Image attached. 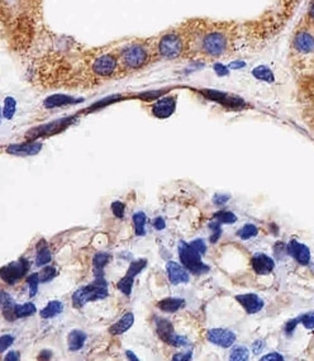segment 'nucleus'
Listing matches in <instances>:
<instances>
[{"label": "nucleus", "mask_w": 314, "mask_h": 361, "mask_svg": "<svg viewBox=\"0 0 314 361\" xmlns=\"http://www.w3.org/2000/svg\"><path fill=\"white\" fill-rule=\"evenodd\" d=\"M188 35L189 59L220 61L231 56L242 41V27L234 22L189 19L182 23Z\"/></svg>", "instance_id": "f257e3e1"}, {"label": "nucleus", "mask_w": 314, "mask_h": 361, "mask_svg": "<svg viewBox=\"0 0 314 361\" xmlns=\"http://www.w3.org/2000/svg\"><path fill=\"white\" fill-rule=\"evenodd\" d=\"M288 60L301 93L314 103V31L299 20L289 38Z\"/></svg>", "instance_id": "f03ea898"}, {"label": "nucleus", "mask_w": 314, "mask_h": 361, "mask_svg": "<svg viewBox=\"0 0 314 361\" xmlns=\"http://www.w3.org/2000/svg\"><path fill=\"white\" fill-rule=\"evenodd\" d=\"M156 60L177 61L189 59L188 35L184 25L163 32L153 39Z\"/></svg>", "instance_id": "7ed1b4c3"}, {"label": "nucleus", "mask_w": 314, "mask_h": 361, "mask_svg": "<svg viewBox=\"0 0 314 361\" xmlns=\"http://www.w3.org/2000/svg\"><path fill=\"white\" fill-rule=\"evenodd\" d=\"M115 51L118 54L120 69L123 73H139L153 63V60H156L153 41L150 42L145 39H136L127 42Z\"/></svg>", "instance_id": "20e7f679"}, {"label": "nucleus", "mask_w": 314, "mask_h": 361, "mask_svg": "<svg viewBox=\"0 0 314 361\" xmlns=\"http://www.w3.org/2000/svg\"><path fill=\"white\" fill-rule=\"evenodd\" d=\"M90 74L98 80H108L120 74V59L117 51H101L92 57L89 63Z\"/></svg>", "instance_id": "39448f33"}, {"label": "nucleus", "mask_w": 314, "mask_h": 361, "mask_svg": "<svg viewBox=\"0 0 314 361\" xmlns=\"http://www.w3.org/2000/svg\"><path fill=\"white\" fill-rule=\"evenodd\" d=\"M108 283L104 281L103 276H96L93 283H90L87 287L77 289L73 295V303L76 308H82L88 302L99 300V299L107 298Z\"/></svg>", "instance_id": "423d86ee"}, {"label": "nucleus", "mask_w": 314, "mask_h": 361, "mask_svg": "<svg viewBox=\"0 0 314 361\" xmlns=\"http://www.w3.org/2000/svg\"><path fill=\"white\" fill-rule=\"evenodd\" d=\"M179 256L180 262L185 268L188 269L190 273L195 275L207 274L211 270L204 262H201V254H198L190 243H179Z\"/></svg>", "instance_id": "0eeeda50"}, {"label": "nucleus", "mask_w": 314, "mask_h": 361, "mask_svg": "<svg viewBox=\"0 0 314 361\" xmlns=\"http://www.w3.org/2000/svg\"><path fill=\"white\" fill-rule=\"evenodd\" d=\"M30 270V262L25 257L19 259L17 262H11L1 268V279L9 286H14L19 279H22Z\"/></svg>", "instance_id": "6e6552de"}, {"label": "nucleus", "mask_w": 314, "mask_h": 361, "mask_svg": "<svg viewBox=\"0 0 314 361\" xmlns=\"http://www.w3.org/2000/svg\"><path fill=\"white\" fill-rule=\"evenodd\" d=\"M146 265H147L146 259H144V260L141 259L139 262L131 264V267L127 270V274L118 281V289L120 292L126 294V295H131L134 278L139 275V271H142L146 268Z\"/></svg>", "instance_id": "1a4fd4ad"}, {"label": "nucleus", "mask_w": 314, "mask_h": 361, "mask_svg": "<svg viewBox=\"0 0 314 361\" xmlns=\"http://www.w3.org/2000/svg\"><path fill=\"white\" fill-rule=\"evenodd\" d=\"M176 109V95H166L163 98H157L152 104V114L157 118H169Z\"/></svg>", "instance_id": "9d476101"}, {"label": "nucleus", "mask_w": 314, "mask_h": 361, "mask_svg": "<svg viewBox=\"0 0 314 361\" xmlns=\"http://www.w3.org/2000/svg\"><path fill=\"white\" fill-rule=\"evenodd\" d=\"M207 338L209 343H213L215 346L228 349L236 343V334L226 329H213L208 331Z\"/></svg>", "instance_id": "9b49d317"}, {"label": "nucleus", "mask_w": 314, "mask_h": 361, "mask_svg": "<svg viewBox=\"0 0 314 361\" xmlns=\"http://www.w3.org/2000/svg\"><path fill=\"white\" fill-rule=\"evenodd\" d=\"M236 300L245 308V311L247 312L249 314L258 313V312L264 308L265 305L264 299L260 298L258 294H253V293L239 294V295L236 297Z\"/></svg>", "instance_id": "f8f14e48"}, {"label": "nucleus", "mask_w": 314, "mask_h": 361, "mask_svg": "<svg viewBox=\"0 0 314 361\" xmlns=\"http://www.w3.org/2000/svg\"><path fill=\"white\" fill-rule=\"evenodd\" d=\"M287 251L301 265H308L309 262H310V250L304 243H298L296 240H291L288 243V246H287Z\"/></svg>", "instance_id": "ddd939ff"}, {"label": "nucleus", "mask_w": 314, "mask_h": 361, "mask_svg": "<svg viewBox=\"0 0 314 361\" xmlns=\"http://www.w3.org/2000/svg\"><path fill=\"white\" fill-rule=\"evenodd\" d=\"M168 275H169V281L172 286H179L182 283H188L190 279L188 269L184 265H180L175 262H169L166 265Z\"/></svg>", "instance_id": "4468645a"}, {"label": "nucleus", "mask_w": 314, "mask_h": 361, "mask_svg": "<svg viewBox=\"0 0 314 361\" xmlns=\"http://www.w3.org/2000/svg\"><path fill=\"white\" fill-rule=\"evenodd\" d=\"M252 268L258 275L270 274L271 271L275 268V262L271 259L270 256L258 252L255 254L251 260Z\"/></svg>", "instance_id": "2eb2a0df"}, {"label": "nucleus", "mask_w": 314, "mask_h": 361, "mask_svg": "<svg viewBox=\"0 0 314 361\" xmlns=\"http://www.w3.org/2000/svg\"><path fill=\"white\" fill-rule=\"evenodd\" d=\"M304 0H277V11L279 17L284 22H289L290 18L294 16L296 9L302 6Z\"/></svg>", "instance_id": "dca6fc26"}, {"label": "nucleus", "mask_w": 314, "mask_h": 361, "mask_svg": "<svg viewBox=\"0 0 314 361\" xmlns=\"http://www.w3.org/2000/svg\"><path fill=\"white\" fill-rule=\"evenodd\" d=\"M42 149V142L34 141V142H27L22 145H12L8 147V152L12 155L31 156L37 155Z\"/></svg>", "instance_id": "f3484780"}, {"label": "nucleus", "mask_w": 314, "mask_h": 361, "mask_svg": "<svg viewBox=\"0 0 314 361\" xmlns=\"http://www.w3.org/2000/svg\"><path fill=\"white\" fill-rule=\"evenodd\" d=\"M82 102V99H76L74 97L63 95V94H55L51 95L47 99L44 100V106L46 108H56V106H69V104H75Z\"/></svg>", "instance_id": "a211bd4d"}, {"label": "nucleus", "mask_w": 314, "mask_h": 361, "mask_svg": "<svg viewBox=\"0 0 314 361\" xmlns=\"http://www.w3.org/2000/svg\"><path fill=\"white\" fill-rule=\"evenodd\" d=\"M133 324H134V314H133L132 312H128L123 317L120 318L118 322H115L111 327L109 332L112 335H122V334H125V332L130 330L132 327Z\"/></svg>", "instance_id": "6ab92c4d"}, {"label": "nucleus", "mask_w": 314, "mask_h": 361, "mask_svg": "<svg viewBox=\"0 0 314 361\" xmlns=\"http://www.w3.org/2000/svg\"><path fill=\"white\" fill-rule=\"evenodd\" d=\"M88 335L82 330H73L68 336V345L71 351H79L87 341Z\"/></svg>", "instance_id": "aec40b11"}, {"label": "nucleus", "mask_w": 314, "mask_h": 361, "mask_svg": "<svg viewBox=\"0 0 314 361\" xmlns=\"http://www.w3.org/2000/svg\"><path fill=\"white\" fill-rule=\"evenodd\" d=\"M1 311H3V314H4V317L8 319V321H13L15 317V302H14V299L8 294L6 292H1Z\"/></svg>", "instance_id": "412c9836"}, {"label": "nucleus", "mask_w": 314, "mask_h": 361, "mask_svg": "<svg viewBox=\"0 0 314 361\" xmlns=\"http://www.w3.org/2000/svg\"><path fill=\"white\" fill-rule=\"evenodd\" d=\"M52 260V254H51L50 247L46 243L44 240L39 241L37 246V256H36V265L37 267H44L50 264Z\"/></svg>", "instance_id": "4be33fe9"}, {"label": "nucleus", "mask_w": 314, "mask_h": 361, "mask_svg": "<svg viewBox=\"0 0 314 361\" xmlns=\"http://www.w3.org/2000/svg\"><path fill=\"white\" fill-rule=\"evenodd\" d=\"M185 305V300L180 298H165L158 302V308L163 312H169V313H175V312L182 310Z\"/></svg>", "instance_id": "5701e85b"}, {"label": "nucleus", "mask_w": 314, "mask_h": 361, "mask_svg": "<svg viewBox=\"0 0 314 361\" xmlns=\"http://www.w3.org/2000/svg\"><path fill=\"white\" fill-rule=\"evenodd\" d=\"M156 331L158 336L163 338L166 343L169 340V337L174 334L172 324L166 318H157L156 319Z\"/></svg>", "instance_id": "b1692460"}, {"label": "nucleus", "mask_w": 314, "mask_h": 361, "mask_svg": "<svg viewBox=\"0 0 314 361\" xmlns=\"http://www.w3.org/2000/svg\"><path fill=\"white\" fill-rule=\"evenodd\" d=\"M63 311V303L60 300H52L49 305L44 307V310L39 313V316L42 318L56 317L57 314H60Z\"/></svg>", "instance_id": "393cba45"}, {"label": "nucleus", "mask_w": 314, "mask_h": 361, "mask_svg": "<svg viewBox=\"0 0 314 361\" xmlns=\"http://www.w3.org/2000/svg\"><path fill=\"white\" fill-rule=\"evenodd\" d=\"M112 256L107 252H99L94 256L93 259V268H94L95 275L96 276H103L99 273H103V269L107 267L108 262H111Z\"/></svg>", "instance_id": "a878e982"}, {"label": "nucleus", "mask_w": 314, "mask_h": 361, "mask_svg": "<svg viewBox=\"0 0 314 361\" xmlns=\"http://www.w3.org/2000/svg\"><path fill=\"white\" fill-rule=\"evenodd\" d=\"M299 22L314 31V0H307L306 11L303 13L302 18L299 19Z\"/></svg>", "instance_id": "bb28decb"}, {"label": "nucleus", "mask_w": 314, "mask_h": 361, "mask_svg": "<svg viewBox=\"0 0 314 361\" xmlns=\"http://www.w3.org/2000/svg\"><path fill=\"white\" fill-rule=\"evenodd\" d=\"M146 222H147V217L145 213L137 212L133 214V224H134V230L137 236H145Z\"/></svg>", "instance_id": "cd10ccee"}, {"label": "nucleus", "mask_w": 314, "mask_h": 361, "mask_svg": "<svg viewBox=\"0 0 314 361\" xmlns=\"http://www.w3.org/2000/svg\"><path fill=\"white\" fill-rule=\"evenodd\" d=\"M36 312H37V308L33 303L15 305V317L17 318L30 317V316H33Z\"/></svg>", "instance_id": "c85d7f7f"}, {"label": "nucleus", "mask_w": 314, "mask_h": 361, "mask_svg": "<svg viewBox=\"0 0 314 361\" xmlns=\"http://www.w3.org/2000/svg\"><path fill=\"white\" fill-rule=\"evenodd\" d=\"M15 109H17V100L13 97H6L4 99V106H3V118L12 119Z\"/></svg>", "instance_id": "c756f323"}, {"label": "nucleus", "mask_w": 314, "mask_h": 361, "mask_svg": "<svg viewBox=\"0 0 314 361\" xmlns=\"http://www.w3.org/2000/svg\"><path fill=\"white\" fill-rule=\"evenodd\" d=\"M258 227L252 224H245L244 227H241V228L237 231V236H239L241 240H250L252 237L258 236Z\"/></svg>", "instance_id": "7c9ffc66"}, {"label": "nucleus", "mask_w": 314, "mask_h": 361, "mask_svg": "<svg viewBox=\"0 0 314 361\" xmlns=\"http://www.w3.org/2000/svg\"><path fill=\"white\" fill-rule=\"evenodd\" d=\"M249 357H250V351L245 346H236V348H233L232 351H231V355H230L231 360L236 361L249 360Z\"/></svg>", "instance_id": "2f4dec72"}, {"label": "nucleus", "mask_w": 314, "mask_h": 361, "mask_svg": "<svg viewBox=\"0 0 314 361\" xmlns=\"http://www.w3.org/2000/svg\"><path fill=\"white\" fill-rule=\"evenodd\" d=\"M213 218L215 221H218L220 224H234L237 221V217H236L234 213L227 212V211H220V212L215 213Z\"/></svg>", "instance_id": "473e14b6"}, {"label": "nucleus", "mask_w": 314, "mask_h": 361, "mask_svg": "<svg viewBox=\"0 0 314 361\" xmlns=\"http://www.w3.org/2000/svg\"><path fill=\"white\" fill-rule=\"evenodd\" d=\"M56 275V269L54 268V267H44V268L42 269V271L39 273V279H41V283H49V281H52Z\"/></svg>", "instance_id": "72a5a7b5"}, {"label": "nucleus", "mask_w": 314, "mask_h": 361, "mask_svg": "<svg viewBox=\"0 0 314 361\" xmlns=\"http://www.w3.org/2000/svg\"><path fill=\"white\" fill-rule=\"evenodd\" d=\"M166 343L171 345V346H175V348H182V346H188L189 340L185 336H180V335L172 334Z\"/></svg>", "instance_id": "f704fd0d"}, {"label": "nucleus", "mask_w": 314, "mask_h": 361, "mask_svg": "<svg viewBox=\"0 0 314 361\" xmlns=\"http://www.w3.org/2000/svg\"><path fill=\"white\" fill-rule=\"evenodd\" d=\"M41 283L39 274L34 273L28 278V287H30V297H34L38 292V286Z\"/></svg>", "instance_id": "c9c22d12"}, {"label": "nucleus", "mask_w": 314, "mask_h": 361, "mask_svg": "<svg viewBox=\"0 0 314 361\" xmlns=\"http://www.w3.org/2000/svg\"><path fill=\"white\" fill-rule=\"evenodd\" d=\"M299 319H301V324L307 330H314V312H309V313L303 314L302 317L299 318Z\"/></svg>", "instance_id": "e433bc0d"}, {"label": "nucleus", "mask_w": 314, "mask_h": 361, "mask_svg": "<svg viewBox=\"0 0 314 361\" xmlns=\"http://www.w3.org/2000/svg\"><path fill=\"white\" fill-rule=\"evenodd\" d=\"M190 246H191L198 254H201V255H204L206 251H207V245L204 243V240H201V238H196L194 241H191Z\"/></svg>", "instance_id": "4c0bfd02"}, {"label": "nucleus", "mask_w": 314, "mask_h": 361, "mask_svg": "<svg viewBox=\"0 0 314 361\" xmlns=\"http://www.w3.org/2000/svg\"><path fill=\"white\" fill-rule=\"evenodd\" d=\"M111 208H112V212H113L115 217L123 218V216H125V204L120 200L113 202Z\"/></svg>", "instance_id": "58836bf2"}, {"label": "nucleus", "mask_w": 314, "mask_h": 361, "mask_svg": "<svg viewBox=\"0 0 314 361\" xmlns=\"http://www.w3.org/2000/svg\"><path fill=\"white\" fill-rule=\"evenodd\" d=\"M209 226H211V228L213 230V236L211 237V243H215L218 240H220V233H222V230H220V224L218 221H215V219H214V222H212Z\"/></svg>", "instance_id": "ea45409f"}, {"label": "nucleus", "mask_w": 314, "mask_h": 361, "mask_svg": "<svg viewBox=\"0 0 314 361\" xmlns=\"http://www.w3.org/2000/svg\"><path fill=\"white\" fill-rule=\"evenodd\" d=\"M13 341H14V337L11 335H3L0 338V351L4 353L12 345Z\"/></svg>", "instance_id": "a19ab883"}, {"label": "nucleus", "mask_w": 314, "mask_h": 361, "mask_svg": "<svg viewBox=\"0 0 314 361\" xmlns=\"http://www.w3.org/2000/svg\"><path fill=\"white\" fill-rule=\"evenodd\" d=\"M264 340H256L255 343H252V353H253L255 355H260V354L263 353V350H264Z\"/></svg>", "instance_id": "79ce46f5"}, {"label": "nucleus", "mask_w": 314, "mask_h": 361, "mask_svg": "<svg viewBox=\"0 0 314 361\" xmlns=\"http://www.w3.org/2000/svg\"><path fill=\"white\" fill-rule=\"evenodd\" d=\"M299 322H301V319L296 318V319H291L288 324H285V332L288 334V336H290L296 331V326H298Z\"/></svg>", "instance_id": "37998d69"}, {"label": "nucleus", "mask_w": 314, "mask_h": 361, "mask_svg": "<svg viewBox=\"0 0 314 361\" xmlns=\"http://www.w3.org/2000/svg\"><path fill=\"white\" fill-rule=\"evenodd\" d=\"M261 360L265 361H283L284 356L282 354H279V353H270V354H268V355L263 356L261 357Z\"/></svg>", "instance_id": "c03bdc74"}, {"label": "nucleus", "mask_w": 314, "mask_h": 361, "mask_svg": "<svg viewBox=\"0 0 314 361\" xmlns=\"http://www.w3.org/2000/svg\"><path fill=\"white\" fill-rule=\"evenodd\" d=\"M152 226H153L157 231H163V228L166 227V224H165V219H163V217H156L153 219Z\"/></svg>", "instance_id": "a18cd8bd"}, {"label": "nucleus", "mask_w": 314, "mask_h": 361, "mask_svg": "<svg viewBox=\"0 0 314 361\" xmlns=\"http://www.w3.org/2000/svg\"><path fill=\"white\" fill-rule=\"evenodd\" d=\"M230 195H223V194H217L215 197H214V203L217 204V206H222V204H225L227 200H230Z\"/></svg>", "instance_id": "49530a36"}, {"label": "nucleus", "mask_w": 314, "mask_h": 361, "mask_svg": "<svg viewBox=\"0 0 314 361\" xmlns=\"http://www.w3.org/2000/svg\"><path fill=\"white\" fill-rule=\"evenodd\" d=\"M19 356L18 353L17 351H9L8 354H6V356H4V360L6 361H17L19 360Z\"/></svg>", "instance_id": "de8ad7c7"}, {"label": "nucleus", "mask_w": 314, "mask_h": 361, "mask_svg": "<svg viewBox=\"0 0 314 361\" xmlns=\"http://www.w3.org/2000/svg\"><path fill=\"white\" fill-rule=\"evenodd\" d=\"M193 357V353H187V354H176L172 359L174 360H190Z\"/></svg>", "instance_id": "09e8293b"}, {"label": "nucleus", "mask_w": 314, "mask_h": 361, "mask_svg": "<svg viewBox=\"0 0 314 361\" xmlns=\"http://www.w3.org/2000/svg\"><path fill=\"white\" fill-rule=\"evenodd\" d=\"M126 354H127V356H128V359H132V360H134V361L139 360V357H137V356L134 355V354H133L132 351H130V350H128V351H126Z\"/></svg>", "instance_id": "8fccbe9b"}]
</instances>
